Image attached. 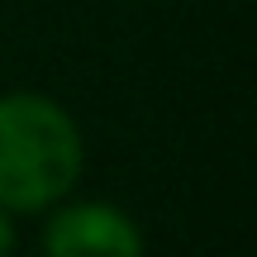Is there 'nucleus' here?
Returning <instances> with one entry per match:
<instances>
[{"label":"nucleus","mask_w":257,"mask_h":257,"mask_svg":"<svg viewBox=\"0 0 257 257\" xmlns=\"http://www.w3.org/2000/svg\"><path fill=\"white\" fill-rule=\"evenodd\" d=\"M15 252V224H10V210L0 205V257Z\"/></svg>","instance_id":"obj_3"},{"label":"nucleus","mask_w":257,"mask_h":257,"mask_svg":"<svg viewBox=\"0 0 257 257\" xmlns=\"http://www.w3.org/2000/svg\"><path fill=\"white\" fill-rule=\"evenodd\" d=\"M43 252L48 257H143V233L124 210L81 200L48 219Z\"/></svg>","instance_id":"obj_2"},{"label":"nucleus","mask_w":257,"mask_h":257,"mask_svg":"<svg viewBox=\"0 0 257 257\" xmlns=\"http://www.w3.org/2000/svg\"><path fill=\"white\" fill-rule=\"evenodd\" d=\"M81 176L76 119L48 95H0V205L34 214L57 205Z\"/></svg>","instance_id":"obj_1"}]
</instances>
